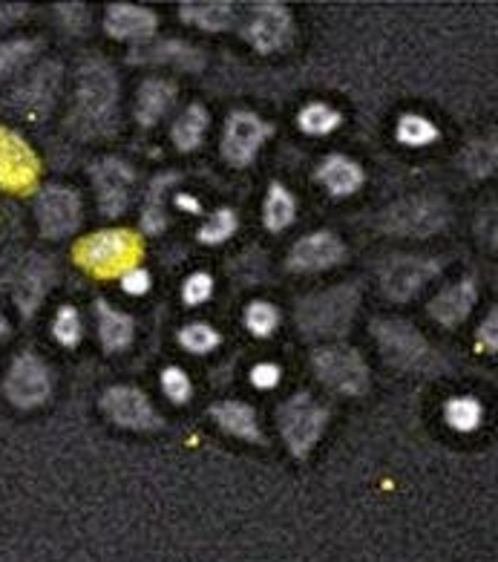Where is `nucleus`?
<instances>
[{
	"label": "nucleus",
	"mask_w": 498,
	"mask_h": 562,
	"mask_svg": "<svg viewBox=\"0 0 498 562\" xmlns=\"http://www.w3.org/2000/svg\"><path fill=\"white\" fill-rule=\"evenodd\" d=\"M464 168L473 177H487V173H493V168H496V147H493V142H473L464 150Z\"/></svg>",
	"instance_id": "obj_37"
},
{
	"label": "nucleus",
	"mask_w": 498,
	"mask_h": 562,
	"mask_svg": "<svg viewBox=\"0 0 498 562\" xmlns=\"http://www.w3.org/2000/svg\"><path fill=\"white\" fill-rule=\"evenodd\" d=\"M346 248L335 234L329 232H317L308 234L306 239H299L297 246L292 248V255H288V266L294 271H322L331 269V266H338L343 260Z\"/></svg>",
	"instance_id": "obj_18"
},
{
	"label": "nucleus",
	"mask_w": 498,
	"mask_h": 562,
	"mask_svg": "<svg viewBox=\"0 0 498 562\" xmlns=\"http://www.w3.org/2000/svg\"><path fill=\"white\" fill-rule=\"evenodd\" d=\"M101 409L110 422L124 430H156L161 424L147 395L133 386H110L107 393L101 395Z\"/></svg>",
	"instance_id": "obj_12"
},
{
	"label": "nucleus",
	"mask_w": 498,
	"mask_h": 562,
	"mask_svg": "<svg viewBox=\"0 0 498 562\" xmlns=\"http://www.w3.org/2000/svg\"><path fill=\"white\" fill-rule=\"evenodd\" d=\"M35 55V41H7L0 44V85L21 72Z\"/></svg>",
	"instance_id": "obj_31"
},
{
	"label": "nucleus",
	"mask_w": 498,
	"mask_h": 562,
	"mask_svg": "<svg viewBox=\"0 0 498 562\" xmlns=\"http://www.w3.org/2000/svg\"><path fill=\"white\" fill-rule=\"evenodd\" d=\"M179 209H188V211H200V202L191 200V196H179Z\"/></svg>",
	"instance_id": "obj_45"
},
{
	"label": "nucleus",
	"mask_w": 498,
	"mask_h": 562,
	"mask_svg": "<svg viewBox=\"0 0 498 562\" xmlns=\"http://www.w3.org/2000/svg\"><path fill=\"white\" fill-rule=\"evenodd\" d=\"M23 12H26V7H3V3H0V30L15 24L18 18H23Z\"/></svg>",
	"instance_id": "obj_44"
},
{
	"label": "nucleus",
	"mask_w": 498,
	"mask_h": 562,
	"mask_svg": "<svg viewBox=\"0 0 498 562\" xmlns=\"http://www.w3.org/2000/svg\"><path fill=\"white\" fill-rule=\"evenodd\" d=\"M205 131H207V113L202 104H191V108L184 110L182 116L177 119V124H173V145L179 147V150H196V147L202 145V139H205Z\"/></svg>",
	"instance_id": "obj_27"
},
{
	"label": "nucleus",
	"mask_w": 498,
	"mask_h": 562,
	"mask_svg": "<svg viewBox=\"0 0 498 562\" xmlns=\"http://www.w3.org/2000/svg\"><path fill=\"white\" fill-rule=\"evenodd\" d=\"M320 182L329 188V193L335 196H349L358 188L363 186V170L361 165L352 162V159H346V156H329L326 162L320 165Z\"/></svg>",
	"instance_id": "obj_25"
},
{
	"label": "nucleus",
	"mask_w": 498,
	"mask_h": 562,
	"mask_svg": "<svg viewBox=\"0 0 498 562\" xmlns=\"http://www.w3.org/2000/svg\"><path fill=\"white\" fill-rule=\"evenodd\" d=\"M7 335H9V321L3 317V312H0V340L7 338Z\"/></svg>",
	"instance_id": "obj_46"
},
{
	"label": "nucleus",
	"mask_w": 498,
	"mask_h": 562,
	"mask_svg": "<svg viewBox=\"0 0 498 562\" xmlns=\"http://www.w3.org/2000/svg\"><path fill=\"white\" fill-rule=\"evenodd\" d=\"M179 344H182L188 352L205 355V352H211L216 344H219V331L211 329V326H205V324H191L179 331Z\"/></svg>",
	"instance_id": "obj_35"
},
{
	"label": "nucleus",
	"mask_w": 498,
	"mask_h": 562,
	"mask_svg": "<svg viewBox=\"0 0 498 562\" xmlns=\"http://www.w3.org/2000/svg\"><path fill=\"white\" fill-rule=\"evenodd\" d=\"M115 101H118V85L115 76L104 61H87L78 70V90H76V119L81 124L99 127L107 124L113 116Z\"/></svg>",
	"instance_id": "obj_3"
},
{
	"label": "nucleus",
	"mask_w": 498,
	"mask_h": 562,
	"mask_svg": "<svg viewBox=\"0 0 498 562\" xmlns=\"http://www.w3.org/2000/svg\"><path fill=\"white\" fill-rule=\"evenodd\" d=\"M476 306V283L473 280H461V283L450 285L444 292L438 294L435 301L430 303V315L435 317L441 326H459L467 321V315Z\"/></svg>",
	"instance_id": "obj_20"
},
{
	"label": "nucleus",
	"mask_w": 498,
	"mask_h": 562,
	"mask_svg": "<svg viewBox=\"0 0 498 562\" xmlns=\"http://www.w3.org/2000/svg\"><path fill=\"white\" fill-rule=\"evenodd\" d=\"M41 165L32 147L18 133L0 127V188L7 191H32L38 182Z\"/></svg>",
	"instance_id": "obj_11"
},
{
	"label": "nucleus",
	"mask_w": 498,
	"mask_h": 562,
	"mask_svg": "<svg viewBox=\"0 0 498 562\" xmlns=\"http://www.w3.org/2000/svg\"><path fill=\"white\" fill-rule=\"evenodd\" d=\"M450 223V209L441 196H407L384 214V228L400 237H430Z\"/></svg>",
	"instance_id": "obj_6"
},
{
	"label": "nucleus",
	"mask_w": 498,
	"mask_h": 562,
	"mask_svg": "<svg viewBox=\"0 0 498 562\" xmlns=\"http://www.w3.org/2000/svg\"><path fill=\"white\" fill-rule=\"evenodd\" d=\"M398 139L409 147H423L438 139V127L430 119L407 113V116H400L398 122Z\"/></svg>",
	"instance_id": "obj_32"
},
{
	"label": "nucleus",
	"mask_w": 498,
	"mask_h": 562,
	"mask_svg": "<svg viewBox=\"0 0 498 562\" xmlns=\"http://www.w3.org/2000/svg\"><path fill=\"white\" fill-rule=\"evenodd\" d=\"M3 395L18 409L41 407L53 395V372L38 355H18L12 367H9L7 378H3Z\"/></svg>",
	"instance_id": "obj_7"
},
{
	"label": "nucleus",
	"mask_w": 498,
	"mask_h": 562,
	"mask_svg": "<svg viewBox=\"0 0 498 562\" xmlns=\"http://www.w3.org/2000/svg\"><path fill=\"white\" fill-rule=\"evenodd\" d=\"M446 424L459 432H473L482 424V404L469 395H459V398H450L444 407Z\"/></svg>",
	"instance_id": "obj_29"
},
{
	"label": "nucleus",
	"mask_w": 498,
	"mask_h": 562,
	"mask_svg": "<svg viewBox=\"0 0 498 562\" xmlns=\"http://www.w3.org/2000/svg\"><path fill=\"white\" fill-rule=\"evenodd\" d=\"M53 283H55V269H53V262L46 260V257L32 255L21 262L15 285H12V294H15V306L21 308L23 317L35 315V308L44 303V297L49 294Z\"/></svg>",
	"instance_id": "obj_16"
},
{
	"label": "nucleus",
	"mask_w": 498,
	"mask_h": 562,
	"mask_svg": "<svg viewBox=\"0 0 498 562\" xmlns=\"http://www.w3.org/2000/svg\"><path fill=\"white\" fill-rule=\"evenodd\" d=\"M131 61L142 64H173L179 70H202L205 67V55L200 49L188 47L182 41H165V44H154L133 53Z\"/></svg>",
	"instance_id": "obj_23"
},
{
	"label": "nucleus",
	"mask_w": 498,
	"mask_h": 562,
	"mask_svg": "<svg viewBox=\"0 0 498 562\" xmlns=\"http://www.w3.org/2000/svg\"><path fill=\"white\" fill-rule=\"evenodd\" d=\"M498 315L496 312H490V317L484 321L482 329H478V340H482V347H487L490 352H496L498 349Z\"/></svg>",
	"instance_id": "obj_43"
},
{
	"label": "nucleus",
	"mask_w": 498,
	"mask_h": 562,
	"mask_svg": "<svg viewBox=\"0 0 498 562\" xmlns=\"http://www.w3.org/2000/svg\"><path fill=\"white\" fill-rule=\"evenodd\" d=\"M133 168L122 159H101L95 168H92V186L99 193V209L104 216H118L124 214V209L131 205L133 193Z\"/></svg>",
	"instance_id": "obj_14"
},
{
	"label": "nucleus",
	"mask_w": 498,
	"mask_h": 562,
	"mask_svg": "<svg viewBox=\"0 0 498 562\" xmlns=\"http://www.w3.org/2000/svg\"><path fill=\"white\" fill-rule=\"evenodd\" d=\"M234 232H237V214L223 209V211H216V214L202 225L200 243H205V246H219V243L230 239V234Z\"/></svg>",
	"instance_id": "obj_33"
},
{
	"label": "nucleus",
	"mask_w": 498,
	"mask_h": 562,
	"mask_svg": "<svg viewBox=\"0 0 498 562\" xmlns=\"http://www.w3.org/2000/svg\"><path fill=\"white\" fill-rule=\"evenodd\" d=\"M76 262L95 278H118L142 260V239L133 232H99L84 237L72 251Z\"/></svg>",
	"instance_id": "obj_2"
},
{
	"label": "nucleus",
	"mask_w": 498,
	"mask_h": 562,
	"mask_svg": "<svg viewBox=\"0 0 498 562\" xmlns=\"http://www.w3.org/2000/svg\"><path fill=\"white\" fill-rule=\"evenodd\" d=\"M326 422L329 413L312 395H294L280 407V432L297 459L308 456V450L320 441Z\"/></svg>",
	"instance_id": "obj_5"
},
{
	"label": "nucleus",
	"mask_w": 498,
	"mask_h": 562,
	"mask_svg": "<svg viewBox=\"0 0 498 562\" xmlns=\"http://www.w3.org/2000/svg\"><path fill=\"white\" fill-rule=\"evenodd\" d=\"M58 81H61V67L58 64H44V67H38L12 93V108L21 116H41V113L53 108L55 93H58Z\"/></svg>",
	"instance_id": "obj_17"
},
{
	"label": "nucleus",
	"mask_w": 498,
	"mask_h": 562,
	"mask_svg": "<svg viewBox=\"0 0 498 562\" xmlns=\"http://www.w3.org/2000/svg\"><path fill=\"white\" fill-rule=\"evenodd\" d=\"M211 416L216 418V424L223 427L228 436L242 441H253V445H260L262 441V430L260 422H257V413H253L248 404H239V401H223V404H216L211 409Z\"/></svg>",
	"instance_id": "obj_22"
},
{
	"label": "nucleus",
	"mask_w": 498,
	"mask_h": 562,
	"mask_svg": "<svg viewBox=\"0 0 498 562\" xmlns=\"http://www.w3.org/2000/svg\"><path fill=\"white\" fill-rule=\"evenodd\" d=\"M177 101V87L165 81V78H147L145 85L138 87L136 99V119L138 124L145 127H156L161 122V116L173 108Z\"/></svg>",
	"instance_id": "obj_21"
},
{
	"label": "nucleus",
	"mask_w": 498,
	"mask_h": 562,
	"mask_svg": "<svg viewBox=\"0 0 498 562\" xmlns=\"http://www.w3.org/2000/svg\"><path fill=\"white\" fill-rule=\"evenodd\" d=\"M299 131L308 133V136H326V133L338 131L340 113L329 104H308V108L299 110Z\"/></svg>",
	"instance_id": "obj_30"
},
{
	"label": "nucleus",
	"mask_w": 498,
	"mask_h": 562,
	"mask_svg": "<svg viewBox=\"0 0 498 562\" xmlns=\"http://www.w3.org/2000/svg\"><path fill=\"white\" fill-rule=\"evenodd\" d=\"M265 225H269V232H283L288 225L294 223V214H297V205H294V196L285 191L283 186H271L269 200H265Z\"/></svg>",
	"instance_id": "obj_28"
},
{
	"label": "nucleus",
	"mask_w": 498,
	"mask_h": 562,
	"mask_svg": "<svg viewBox=\"0 0 498 562\" xmlns=\"http://www.w3.org/2000/svg\"><path fill=\"white\" fill-rule=\"evenodd\" d=\"M182 21L200 26L207 32H225L237 24V9L230 3H219V0H207V3H182Z\"/></svg>",
	"instance_id": "obj_24"
},
{
	"label": "nucleus",
	"mask_w": 498,
	"mask_h": 562,
	"mask_svg": "<svg viewBox=\"0 0 498 562\" xmlns=\"http://www.w3.org/2000/svg\"><path fill=\"white\" fill-rule=\"evenodd\" d=\"M441 271L438 260H423V257H398L381 274V285L389 301H412L415 294L421 292L423 285L430 283Z\"/></svg>",
	"instance_id": "obj_15"
},
{
	"label": "nucleus",
	"mask_w": 498,
	"mask_h": 562,
	"mask_svg": "<svg viewBox=\"0 0 498 562\" xmlns=\"http://www.w3.org/2000/svg\"><path fill=\"white\" fill-rule=\"evenodd\" d=\"M315 372L322 384L340 395H363L369 390V367L349 347H329L315 352Z\"/></svg>",
	"instance_id": "obj_8"
},
{
	"label": "nucleus",
	"mask_w": 498,
	"mask_h": 562,
	"mask_svg": "<svg viewBox=\"0 0 498 562\" xmlns=\"http://www.w3.org/2000/svg\"><path fill=\"white\" fill-rule=\"evenodd\" d=\"M372 331H375L377 347H381L386 361L400 367V370L427 372L438 367V358L430 344L404 321H377Z\"/></svg>",
	"instance_id": "obj_4"
},
{
	"label": "nucleus",
	"mask_w": 498,
	"mask_h": 562,
	"mask_svg": "<svg viewBox=\"0 0 498 562\" xmlns=\"http://www.w3.org/2000/svg\"><path fill=\"white\" fill-rule=\"evenodd\" d=\"M177 182V177H159L154 182V188H150V205L145 209V214H142V228H145L147 234H159L168 228V216H165V209L159 205V193L161 188H168Z\"/></svg>",
	"instance_id": "obj_34"
},
{
	"label": "nucleus",
	"mask_w": 498,
	"mask_h": 562,
	"mask_svg": "<svg viewBox=\"0 0 498 562\" xmlns=\"http://www.w3.org/2000/svg\"><path fill=\"white\" fill-rule=\"evenodd\" d=\"M280 381V367L276 363H257L251 370V384L257 390H271Z\"/></svg>",
	"instance_id": "obj_41"
},
{
	"label": "nucleus",
	"mask_w": 498,
	"mask_h": 562,
	"mask_svg": "<svg viewBox=\"0 0 498 562\" xmlns=\"http://www.w3.org/2000/svg\"><path fill=\"white\" fill-rule=\"evenodd\" d=\"M161 390H165V395H168L173 404H184L193 393L191 381H188V375H184L179 367H170V370L161 372Z\"/></svg>",
	"instance_id": "obj_39"
},
{
	"label": "nucleus",
	"mask_w": 498,
	"mask_h": 562,
	"mask_svg": "<svg viewBox=\"0 0 498 562\" xmlns=\"http://www.w3.org/2000/svg\"><path fill=\"white\" fill-rule=\"evenodd\" d=\"M81 317L72 306H64L58 315H55V324H53V335L58 338V344L64 347H76L78 340H81Z\"/></svg>",
	"instance_id": "obj_38"
},
{
	"label": "nucleus",
	"mask_w": 498,
	"mask_h": 562,
	"mask_svg": "<svg viewBox=\"0 0 498 562\" xmlns=\"http://www.w3.org/2000/svg\"><path fill=\"white\" fill-rule=\"evenodd\" d=\"M122 289L127 294H145L150 289V274L145 269H131L122 274Z\"/></svg>",
	"instance_id": "obj_42"
},
{
	"label": "nucleus",
	"mask_w": 498,
	"mask_h": 562,
	"mask_svg": "<svg viewBox=\"0 0 498 562\" xmlns=\"http://www.w3.org/2000/svg\"><path fill=\"white\" fill-rule=\"evenodd\" d=\"M211 294H214V280L207 278V274H191V278L184 280L182 297L188 306H200Z\"/></svg>",
	"instance_id": "obj_40"
},
{
	"label": "nucleus",
	"mask_w": 498,
	"mask_h": 562,
	"mask_svg": "<svg viewBox=\"0 0 498 562\" xmlns=\"http://www.w3.org/2000/svg\"><path fill=\"white\" fill-rule=\"evenodd\" d=\"M361 294L354 285H335L299 303L297 324L308 338H340L354 321Z\"/></svg>",
	"instance_id": "obj_1"
},
{
	"label": "nucleus",
	"mask_w": 498,
	"mask_h": 562,
	"mask_svg": "<svg viewBox=\"0 0 498 562\" xmlns=\"http://www.w3.org/2000/svg\"><path fill=\"white\" fill-rule=\"evenodd\" d=\"M104 30L118 41H147L154 38L156 15L145 7L133 3H113L104 15Z\"/></svg>",
	"instance_id": "obj_19"
},
{
	"label": "nucleus",
	"mask_w": 498,
	"mask_h": 562,
	"mask_svg": "<svg viewBox=\"0 0 498 562\" xmlns=\"http://www.w3.org/2000/svg\"><path fill=\"white\" fill-rule=\"evenodd\" d=\"M292 15L283 3H257L248 12L246 24H242V35L257 53H276L292 41Z\"/></svg>",
	"instance_id": "obj_9"
},
{
	"label": "nucleus",
	"mask_w": 498,
	"mask_h": 562,
	"mask_svg": "<svg viewBox=\"0 0 498 562\" xmlns=\"http://www.w3.org/2000/svg\"><path fill=\"white\" fill-rule=\"evenodd\" d=\"M95 312H99V338L101 347L107 352H118V349L131 347L133 340V321L124 312L110 306L107 301L95 303Z\"/></svg>",
	"instance_id": "obj_26"
},
{
	"label": "nucleus",
	"mask_w": 498,
	"mask_h": 562,
	"mask_svg": "<svg viewBox=\"0 0 498 562\" xmlns=\"http://www.w3.org/2000/svg\"><path fill=\"white\" fill-rule=\"evenodd\" d=\"M271 136V124L262 122L257 113L248 110H237L230 113L228 124H225L223 136V154L230 165H248L262 147V142Z\"/></svg>",
	"instance_id": "obj_13"
},
{
	"label": "nucleus",
	"mask_w": 498,
	"mask_h": 562,
	"mask_svg": "<svg viewBox=\"0 0 498 562\" xmlns=\"http://www.w3.org/2000/svg\"><path fill=\"white\" fill-rule=\"evenodd\" d=\"M246 324H248V329L257 335V338H269L271 331L276 329V324H280V312H276L271 303L257 301V303H251V306H248Z\"/></svg>",
	"instance_id": "obj_36"
},
{
	"label": "nucleus",
	"mask_w": 498,
	"mask_h": 562,
	"mask_svg": "<svg viewBox=\"0 0 498 562\" xmlns=\"http://www.w3.org/2000/svg\"><path fill=\"white\" fill-rule=\"evenodd\" d=\"M35 216H38L44 237L64 239L76 232L78 223H81V200H78V193L72 188L49 186L38 193Z\"/></svg>",
	"instance_id": "obj_10"
}]
</instances>
